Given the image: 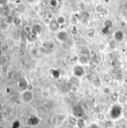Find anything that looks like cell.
<instances>
[{
    "instance_id": "41",
    "label": "cell",
    "mask_w": 127,
    "mask_h": 128,
    "mask_svg": "<svg viewBox=\"0 0 127 128\" xmlns=\"http://www.w3.org/2000/svg\"><path fill=\"white\" fill-rule=\"evenodd\" d=\"M6 76H7V78L8 79H11L13 78V74H12V71H8V72L6 74Z\"/></svg>"
},
{
    "instance_id": "11",
    "label": "cell",
    "mask_w": 127,
    "mask_h": 128,
    "mask_svg": "<svg viewBox=\"0 0 127 128\" xmlns=\"http://www.w3.org/2000/svg\"><path fill=\"white\" fill-rule=\"evenodd\" d=\"M109 98L112 101H118L120 98V95L117 91H112V92L109 95Z\"/></svg>"
},
{
    "instance_id": "21",
    "label": "cell",
    "mask_w": 127,
    "mask_h": 128,
    "mask_svg": "<svg viewBox=\"0 0 127 128\" xmlns=\"http://www.w3.org/2000/svg\"><path fill=\"white\" fill-rule=\"evenodd\" d=\"M87 35H88V37L89 39H91V40L94 39L96 37V31H95V29L94 28H91L88 31Z\"/></svg>"
},
{
    "instance_id": "10",
    "label": "cell",
    "mask_w": 127,
    "mask_h": 128,
    "mask_svg": "<svg viewBox=\"0 0 127 128\" xmlns=\"http://www.w3.org/2000/svg\"><path fill=\"white\" fill-rule=\"evenodd\" d=\"M103 85V81L100 78H96L92 81V86L95 88H101Z\"/></svg>"
},
{
    "instance_id": "30",
    "label": "cell",
    "mask_w": 127,
    "mask_h": 128,
    "mask_svg": "<svg viewBox=\"0 0 127 128\" xmlns=\"http://www.w3.org/2000/svg\"><path fill=\"white\" fill-rule=\"evenodd\" d=\"M49 5L50 7H52V8H56L58 5V0H49Z\"/></svg>"
},
{
    "instance_id": "25",
    "label": "cell",
    "mask_w": 127,
    "mask_h": 128,
    "mask_svg": "<svg viewBox=\"0 0 127 128\" xmlns=\"http://www.w3.org/2000/svg\"><path fill=\"white\" fill-rule=\"evenodd\" d=\"M23 30H24V32L25 34H27L28 35H29L32 33V28L31 26H29V25H25L23 28Z\"/></svg>"
},
{
    "instance_id": "9",
    "label": "cell",
    "mask_w": 127,
    "mask_h": 128,
    "mask_svg": "<svg viewBox=\"0 0 127 128\" xmlns=\"http://www.w3.org/2000/svg\"><path fill=\"white\" fill-rule=\"evenodd\" d=\"M67 120L70 124L73 126H76V124H77V121H78V118L74 115H70L67 117Z\"/></svg>"
},
{
    "instance_id": "38",
    "label": "cell",
    "mask_w": 127,
    "mask_h": 128,
    "mask_svg": "<svg viewBox=\"0 0 127 128\" xmlns=\"http://www.w3.org/2000/svg\"><path fill=\"white\" fill-rule=\"evenodd\" d=\"M8 68L6 67V66H2V68H1V71L3 73V74H6L8 72Z\"/></svg>"
},
{
    "instance_id": "46",
    "label": "cell",
    "mask_w": 127,
    "mask_h": 128,
    "mask_svg": "<svg viewBox=\"0 0 127 128\" xmlns=\"http://www.w3.org/2000/svg\"><path fill=\"white\" fill-rule=\"evenodd\" d=\"M106 14H107V12H106V10H104L103 12L101 13V14H102V15H106Z\"/></svg>"
},
{
    "instance_id": "22",
    "label": "cell",
    "mask_w": 127,
    "mask_h": 128,
    "mask_svg": "<svg viewBox=\"0 0 127 128\" xmlns=\"http://www.w3.org/2000/svg\"><path fill=\"white\" fill-rule=\"evenodd\" d=\"M70 91L73 94H77L79 92V87L78 86H76L75 84H73L70 87Z\"/></svg>"
},
{
    "instance_id": "51",
    "label": "cell",
    "mask_w": 127,
    "mask_h": 128,
    "mask_svg": "<svg viewBox=\"0 0 127 128\" xmlns=\"http://www.w3.org/2000/svg\"><path fill=\"white\" fill-rule=\"evenodd\" d=\"M0 71H1V68H0Z\"/></svg>"
},
{
    "instance_id": "3",
    "label": "cell",
    "mask_w": 127,
    "mask_h": 128,
    "mask_svg": "<svg viewBox=\"0 0 127 128\" xmlns=\"http://www.w3.org/2000/svg\"><path fill=\"white\" fill-rule=\"evenodd\" d=\"M55 37H56V40H57L59 43H64L67 42V40H68L69 34H68V33H67L66 31L61 30V31H58V32L56 33Z\"/></svg>"
},
{
    "instance_id": "35",
    "label": "cell",
    "mask_w": 127,
    "mask_h": 128,
    "mask_svg": "<svg viewBox=\"0 0 127 128\" xmlns=\"http://www.w3.org/2000/svg\"><path fill=\"white\" fill-rule=\"evenodd\" d=\"M46 48L49 50H52L55 48V45L53 43H47V45L46 46Z\"/></svg>"
},
{
    "instance_id": "27",
    "label": "cell",
    "mask_w": 127,
    "mask_h": 128,
    "mask_svg": "<svg viewBox=\"0 0 127 128\" xmlns=\"http://www.w3.org/2000/svg\"><path fill=\"white\" fill-rule=\"evenodd\" d=\"M85 79L86 81H88V82H91V83H92V81H93L94 78H93V74L88 73V74H85Z\"/></svg>"
},
{
    "instance_id": "42",
    "label": "cell",
    "mask_w": 127,
    "mask_h": 128,
    "mask_svg": "<svg viewBox=\"0 0 127 128\" xmlns=\"http://www.w3.org/2000/svg\"><path fill=\"white\" fill-rule=\"evenodd\" d=\"M1 48H2V51H3V52H6V51H8V45H3Z\"/></svg>"
},
{
    "instance_id": "16",
    "label": "cell",
    "mask_w": 127,
    "mask_h": 128,
    "mask_svg": "<svg viewBox=\"0 0 127 128\" xmlns=\"http://www.w3.org/2000/svg\"><path fill=\"white\" fill-rule=\"evenodd\" d=\"M111 92H112V90H111V87L109 86H103V88H102V93H103L104 95L109 96Z\"/></svg>"
},
{
    "instance_id": "17",
    "label": "cell",
    "mask_w": 127,
    "mask_h": 128,
    "mask_svg": "<svg viewBox=\"0 0 127 128\" xmlns=\"http://www.w3.org/2000/svg\"><path fill=\"white\" fill-rule=\"evenodd\" d=\"M102 81H103V83L106 84H109L112 81V78L111 76L109 74H106L103 77V78H102Z\"/></svg>"
},
{
    "instance_id": "31",
    "label": "cell",
    "mask_w": 127,
    "mask_h": 128,
    "mask_svg": "<svg viewBox=\"0 0 127 128\" xmlns=\"http://www.w3.org/2000/svg\"><path fill=\"white\" fill-rule=\"evenodd\" d=\"M88 25L91 27V28H94L97 25V22L94 20H91L88 22Z\"/></svg>"
},
{
    "instance_id": "36",
    "label": "cell",
    "mask_w": 127,
    "mask_h": 128,
    "mask_svg": "<svg viewBox=\"0 0 127 128\" xmlns=\"http://www.w3.org/2000/svg\"><path fill=\"white\" fill-rule=\"evenodd\" d=\"M51 22H52V20L46 18V17L43 19V24L45 25H46V26H49V25H50V23H51Z\"/></svg>"
},
{
    "instance_id": "33",
    "label": "cell",
    "mask_w": 127,
    "mask_h": 128,
    "mask_svg": "<svg viewBox=\"0 0 127 128\" xmlns=\"http://www.w3.org/2000/svg\"><path fill=\"white\" fill-rule=\"evenodd\" d=\"M82 92H83V95H89L91 94V90H90L89 88L85 87V88L83 89Z\"/></svg>"
},
{
    "instance_id": "6",
    "label": "cell",
    "mask_w": 127,
    "mask_h": 128,
    "mask_svg": "<svg viewBox=\"0 0 127 128\" xmlns=\"http://www.w3.org/2000/svg\"><path fill=\"white\" fill-rule=\"evenodd\" d=\"M17 86H18V88H19V89L20 90V92H23V91H25V90L27 89L28 86H29V83H28V81H26V79L22 78V79L18 82Z\"/></svg>"
},
{
    "instance_id": "8",
    "label": "cell",
    "mask_w": 127,
    "mask_h": 128,
    "mask_svg": "<svg viewBox=\"0 0 127 128\" xmlns=\"http://www.w3.org/2000/svg\"><path fill=\"white\" fill-rule=\"evenodd\" d=\"M113 25H114V23L111 19H106L103 22V28L102 30V31H103V32L105 33V31H109L111 28H112Z\"/></svg>"
},
{
    "instance_id": "5",
    "label": "cell",
    "mask_w": 127,
    "mask_h": 128,
    "mask_svg": "<svg viewBox=\"0 0 127 128\" xmlns=\"http://www.w3.org/2000/svg\"><path fill=\"white\" fill-rule=\"evenodd\" d=\"M59 28H60V25L58 24L56 19L54 20L53 19L52 22H51L50 25L48 26V29L49 30V31L51 32H58L59 31Z\"/></svg>"
},
{
    "instance_id": "15",
    "label": "cell",
    "mask_w": 127,
    "mask_h": 128,
    "mask_svg": "<svg viewBox=\"0 0 127 128\" xmlns=\"http://www.w3.org/2000/svg\"><path fill=\"white\" fill-rule=\"evenodd\" d=\"M9 28H10V24L8 23L6 21H4L0 24V29H1L2 31L6 32L9 30Z\"/></svg>"
},
{
    "instance_id": "48",
    "label": "cell",
    "mask_w": 127,
    "mask_h": 128,
    "mask_svg": "<svg viewBox=\"0 0 127 128\" xmlns=\"http://www.w3.org/2000/svg\"><path fill=\"white\" fill-rule=\"evenodd\" d=\"M2 81V74H1V73H0V81Z\"/></svg>"
},
{
    "instance_id": "19",
    "label": "cell",
    "mask_w": 127,
    "mask_h": 128,
    "mask_svg": "<svg viewBox=\"0 0 127 128\" xmlns=\"http://www.w3.org/2000/svg\"><path fill=\"white\" fill-rule=\"evenodd\" d=\"M12 23L15 25V26L18 27V26H20V25H22V19H21L20 17H19V16H14Z\"/></svg>"
},
{
    "instance_id": "43",
    "label": "cell",
    "mask_w": 127,
    "mask_h": 128,
    "mask_svg": "<svg viewBox=\"0 0 127 128\" xmlns=\"http://www.w3.org/2000/svg\"><path fill=\"white\" fill-rule=\"evenodd\" d=\"M28 90H30V91H32L33 92V86L30 84H29V86H28V88H27Z\"/></svg>"
},
{
    "instance_id": "32",
    "label": "cell",
    "mask_w": 127,
    "mask_h": 128,
    "mask_svg": "<svg viewBox=\"0 0 127 128\" xmlns=\"http://www.w3.org/2000/svg\"><path fill=\"white\" fill-rule=\"evenodd\" d=\"M123 100V103H125L126 101H127V92H125L122 95H120V98L119 100Z\"/></svg>"
},
{
    "instance_id": "20",
    "label": "cell",
    "mask_w": 127,
    "mask_h": 128,
    "mask_svg": "<svg viewBox=\"0 0 127 128\" xmlns=\"http://www.w3.org/2000/svg\"><path fill=\"white\" fill-rule=\"evenodd\" d=\"M56 21H57L58 24L61 26V25H63L65 24V22H66V18L64 16H62V15H59L57 17Z\"/></svg>"
},
{
    "instance_id": "28",
    "label": "cell",
    "mask_w": 127,
    "mask_h": 128,
    "mask_svg": "<svg viewBox=\"0 0 127 128\" xmlns=\"http://www.w3.org/2000/svg\"><path fill=\"white\" fill-rule=\"evenodd\" d=\"M70 33H71V34H72L73 36L78 35V34H79V30H78V28H77V26H75V25H73V26H72Z\"/></svg>"
},
{
    "instance_id": "34",
    "label": "cell",
    "mask_w": 127,
    "mask_h": 128,
    "mask_svg": "<svg viewBox=\"0 0 127 128\" xmlns=\"http://www.w3.org/2000/svg\"><path fill=\"white\" fill-rule=\"evenodd\" d=\"M78 8L80 10H84L85 8V3L84 2H79L78 3Z\"/></svg>"
},
{
    "instance_id": "47",
    "label": "cell",
    "mask_w": 127,
    "mask_h": 128,
    "mask_svg": "<svg viewBox=\"0 0 127 128\" xmlns=\"http://www.w3.org/2000/svg\"><path fill=\"white\" fill-rule=\"evenodd\" d=\"M103 2H105V3H106V4H108L109 2H110V0H103Z\"/></svg>"
},
{
    "instance_id": "44",
    "label": "cell",
    "mask_w": 127,
    "mask_h": 128,
    "mask_svg": "<svg viewBox=\"0 0 127 128\" xmlns=\"http://www.w3.org/2000/svg\"><path fill=\"white\" fill-rule=\"evenodd\" d=\"M120 26H122V27H124L125 25H126V22L124 21H121L120 22Z\"/></svg>"
},
{
    "instance_id": "12",
    "label": "cell",
    "mask_w": 127,
    "mask_h": 128,
    "mask_svg": "<svg viewBox=\"0 0 127 128\" xmlns=\"http://www.w3.org/2000/svg\"><path fill=\"white\" fill-rule=\"evenodd\" d=\"M42 31V27L40 26V25L39 24H35L33 25L32 27V33L35 34V35H38L39 34H40Z\"/></svg>"
},
{
    "instance_id": "24",
    "label": "cell",
    "mask_w": 127,
    "mask_h": 128,
    "mask_svg": "<svg viewBox=\"0 0 127 128\" xmlns=\"http://www.w3.org/2000/svg\"><path fill=\"white\" fill-rule=\"evenodd\" d=\"M104 10H105L104 6L103 5H101V4H99L95 7V12H96L98 14H101Z\"/></svg>"
},
{
    "instance_id": "26",
    "label": "cell",
    "mask_w": 127,
    "mask_h": 128,
    "mask_svg": "<svg viewBox=\"0 0 127 128\" xmlns=\"http://www.w3.org/2000/svg\"><path fill=\"white\" fill-rule=\"evenodd\" d=\"M30 53L33 57H36V56H37V55L39 53V49H37L35 47H32L30 49Z\"/></svg>"
},
{
    "instance_id": "50",
    "label": "cell",
    "mask_w": 127,
    "mask_h": 128,
    "mask_svg": "<svg viewBox=\"0 0 127 128\" xmlns=\"http://www.w3.org/2000/svg\"><path fill=\"white\" fill-rule=\"evenodd\" d=\"M18 128H22V127H18Z\"/></svg>"
},
{
    "instance_id": "49",
    "label": "cell",
    "mask_w": 127,
    "mask_h": 128,
    "mask_svg": "<svg viewBox=\"0 0 127 128\" xmlns=\"http://www.w3.org/2000/svg\"><path fill=\"white\" fill-rule=\"evenodd\" d=\"M108 128H114V127H108Z\"/></svg>"
},
{
    "instance_id": "18",
    "label": "cell",
    "mask_w": 127,
    "mask_h": 128,
    "mask_svg": "<svg viewBox=\"0 0 127 128\" xmlns=\"http://www.w3.org/2000/svg\"><path fill=\"white\" fill-rule=\"evenodd\" d=\"M17 9L18 12H19L21 14H23V13H25V11H26V6H25V5L23 4V3H19V4L17 5Z\"/></svg>"
},
{
    "instance_id": "1",
    "label": "cell",
    "mask_w": 127,
    "mask_h": 128,
    "mask_svg": "<svg viewBox=\"0 0 127 128\" xmlns=\"http://www.w3.org/2000/svg\"><path fill=\"white\" fill-rule=\"evenodd\" d=\"M20 100L24 104H29L34 100V94L32 91L25 90L20 92Z\"/></svg>"
},
{
    "instance_id": "2",
    "label": "cell",
    "mask_w": 127,
    "mask_h": 128,
    "mask_svg": "<svg viewBox=\"0 0 127 128\" xmlns=\"http://www.w3.org/2000/svg\"><path fill=\"white\" fill-rule=\"evenodd\" d=\"M73 74L78 78H82V77H85V70L83 67L82 65L81 64H77L74 66L73 68Z\"/></svg>"
},
{
    "instance_id": "29",
    "label": "cell",
    "mask_w": 127,
    "mask_h": 128,
    "mask_svg": "<svg viewBox=\"0 0 127 128\" xmlns=\"http://www.w3.org/2000/svg\"><path fill=\"white\" fill-rule=\"evenodd\" d=\"M97 48L100 52H104L106 49V45L104 43H99L97 45Z\"/></svg>"
},
{
    "instance_id": "13",
    "label": "cell",
    "mask_w": 127,
    "mask_h": 128,
    "mask_svg": "<svg viewBox=\"0 0 127 128\" xmlns=\"http://www.w3.org/2000/svg\"><path fill=\"white\" fill-rule=\"evenodd\" d=\"M70 22L72 25V26H73V25L77 26V25L79 22V19L77 17V16H76L75 14H73L70 19Z\"/></svg>"
},
{
    "instance_id": "40",
    "label": "cell",
    "mask_w": 127,
    "mask_h": 128,
    "mask_svg": "<svg viewBox=\"0 0 127 128\" xmlns=\"http://www.w3.org/2000/svg\"><path fill=\"white\" fill-rule=\"evenodd\" d=\"M8 0H0V6H5L7 5Z\"/></svg>"
},
{
    "instance_id": "7",
    "label": "cell",
    "mask_w": 127,
    "mask_h": 128,
    "mask_svg": "<svg viewBox=\"0 0 127 128\" xmlns=\"http://www.w3.org/2000/svg\"><path fill=\"white\" fill-rule=\"evenodd\" d=\"M40 118L36 115H31L27 119V123L30 126H36L40 123Z\"/></svg>"
},
{
    "instance_id": "4",
    "label": "cell",
    "mask_w": 127,
    "mask_h": 128,
    "mask_svg": "<svg viewBox=\"0 0 127 128\" xmlns=\"http://www.w3.org/2000/svg\"><path fill=\"white\" fill-rule=\"evenodd\" d=\"M113 37H114L115 42L121 43L123 41V40L125 38V33L123 32V30H117L116 31H114Z\"/></svg>"
},
{
    "instance_id": "39",
    "label": "cell",
    "mask_w": 127,
    "mask_h": 128,
    "mask_svg": "<svg viewBox=\"0 0 127 128\" xmlns=\"http://www.w3.org/2000/svg\"><path fill=\"white\" fill-rule=\"evenodd\" d=\"M33 10H34L35 12L38 13V12L40 11V6H39L38 5H35L33 7Z\"/></svg>"
},
{
    "instance_id": "45",
    "label": "cell",
    "mask_w": 127,
    "mask_h": 128,
    "mask_svg": "<svg viewBox=\"0 0 127 128\" xmlns=\"http://www.w3.org/2000/svg\"><path fill=\"white\" fill-rule=\"evenodd\" d=\"M25 1L28 2L29 3H33V2H35L36 1V0H25Z\"/></svg>"
},
{
    "instance_id": "23",
    "label": "cell",
    "mask_w": 127,
    "mask_h": 128,
    "mask_svg": "<svg viewBox=\"0 0 127 128\" xmlns=\"http://www.w3.org/2000/svg\"><path fill=\"white\" fill-rule=\"evenodd\" d=\"M85 125V122L82 118H78V121L76 124V126L78 127V128H83Z\"/></svg>"
},
{
    "instance_id": "14",
    "label": "cell",
    "mask_w": 127,
    "mask_h": 128,
    "mask_svg": "<svg viewBox=\"0 0 127 128\" xmlns=\"http://www.w3.org/2000/svg\"><path fill=\"white\" fill-rule=\"evenodd\" d=\"M95 118H96V121H98L99 122H103L106 119V115L103 113H98L96 114Z\"/></svg>"
},
{
    "instance_id": "37",
    "label": "cell",
    "mask_w": 127,
    "mask_h": 128,
    "mask_svg": "<svg viewBox=\"0 0 127 128\" xmlns=\"http://www.w3.org/2000/svg\"><path fill=\"white\" fill-rule=\"evenodd\" d=\"M46 18H48V19H51V20H53V14L51 12V11H49V12H47L46 13Z\"/></svg>"
}]
</instances>
